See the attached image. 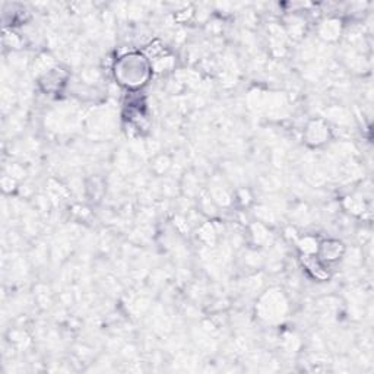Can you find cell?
Returning <instances> with one entry per match:
<instances>
[{"mask_svg": "<svg viewBox=\"0 0 374 374\" xmlns=\"http://www.w3.org/2000/svg\"><path fill=\"white\" fill-rule=\"evenodd\" d=\"M69 73L60 66L53 64L50 69L44 71L38 76V86L46 94H59L63 86L68 84Z\"/></svg>", "mask_w": 374, "mask_h": 374, "instance_id": "3", "label": "cell"}, {"mask_svg": "<svg viewBox=\"0 0 374 374\" xmlns=\"http://www.w3.org/2000/svg\"><path fill=\"white\" fill-rule=\"evenodd\" d=\"M324 24L325 25H321V28L319 31L320 37L328 41L337 40L338 35H341V22L337 19H328Z\"/></svg>", "mask_w": 374, "mask_h": 374, "instance_id": "6", "label": "cell"}, {"mask_svg": "<svg viewBox=\"0 0 374 374\" xmlns=\"http://www.w3.org/2000/svg\"><path fill=\"white\" fill-rule=\"evenodd\" d=\"M152 59L142 51H129L115 59L113 64L114 81L131 93L144 89L152 80Z\"/></svg>", "mask_w": 374, "mask_h": 374, "instance_id": "1", "label": "cell"}, {"mask_svg": "<svg viewBox=\"0 0 374 374\" xmlns=\"http://www.w3.org/2000/svg\"><path fill=\"white\" fill-rule=\"evenodd\" d=\"M297 247H299L301 256L316 254L317 247H319V240L312 236H304L299 240V243H297Z\"/></svg>", "mask_w": 374, "mask_h": 374, "instance_id": "7", "label": "cell"}, {"mask_svg": "<svg viewBox=\"0 0 374 374\" xmlns=\"http://www.w3.org/2000/svg\"><path fill=\"white\" fill-rule=\"evenodd\" d=\"M345 252H346V247H345V244L341 240L326 239V240L319 241V247H317L316 256L324 263L332 265V263L339 262L342 257L345 256Z\"/></svg>", "mask_w": 374, "mask_h": 374, "instance_id": "4", "label": "cell"}, {"mask_svg": "<svg viewBox=\"0 0 374 374\" xmlns=\"http://www.w3.org/2000/svg\"><path fill=\"white\" fill-rule=\"evenodd\" d=\"M303 139H304V144L310 148L325 147L332 139L330 126L324 119H312L306 124V129L303 132Z\"/></svg>", "mask_w": 374, "mask_h": 374, "instance_id": "2", "label": "cell"}, {"mask_svg": "<svg viewBox=\"0 0 374 374\" xmlns=\"http://www.w3.org/2000/svg\"><path fill=\"white\" fill-rule=\"evenodd\" d=\"M301 263L304 266V269L308 272L312 278H315L316 281H328L330 274H329V265L321 262L316 254H310V256H301Z\"/></svg>", "mask_w": 374, "mask_h": 374, "instance_id": "5", "label": "cell"}]
</instances>
